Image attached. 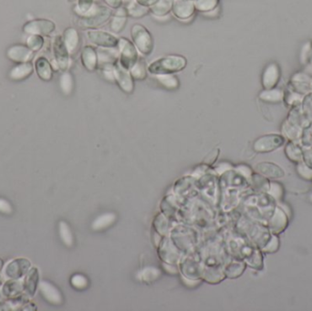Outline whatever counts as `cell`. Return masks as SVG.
Masks as SVG:
<instances>
[{
	"label": "cell",
	"mask_w": 312,
	"mask_h": 311,
	"mask_svg": "<svg viewBox=\"0 0 312 311\" xmlns=\"http://www.w3.org/2000/svg\"><path fill=\"white\" fill-rule=\"evenodd\" d=\"M187 59L182 55H167L154 60L148 65V72L151 75L156 74H175L184 70Z\"/></svg>",
	"instance_id": "cell-1"
},
{
	"label": "cell",
	"mask_w": 312,
	"mask_h": 311,
	"mask_svg": "<svg viewBox=\"0 0 312 311\" xmlns=\"http://www.w3.org/2000/svg\"><path fill=\"white\" fill-rule=\"evenodd\" d=\"M113 16V11L106 5L94 4L92 8L85 14L80 16L79 25L82 28L95 29L103 26Z\"/></svg>",
	"instance_id": "cell-2"
},
{
	"label": "cell",
	"mask_w": 312,
	"mask_h": 311,
	"mask_svg": "<svg viewBox=\"0 0 312 311\" xmlns=\"http://www.w3.org/2000/svg\"><path fill=\"white\" fill-rule=\"evenodd\" d=\"M132 41L141 56H150L154 50V38L150 31L144 25L135 24L131 29Z\"/></svg>",
	"instance_id": "cell-3"
},
{
	"label": "cell",
	"mask_w": 312,
	"mask_h": 311,
	"mask_svg": "<svg viewBox=\"0 0 312 311\" xmlns=\"http://www.w3.org/2000/svg\"><path fill=\"white\" fill-rule=\"evenodd\" d=\"M117 48L119 50V62L125 69L130 70L140 57L135 44L128 38H120Z\"/></svg>",
	"instance_id": "cell-4"
},
{
	"label": "cell",
	"mask_w": 312,
	"mask_h": 311,
	"mask_svg": "<svg viewBox=\"0 0 312 311\" xmlns=\"http://www.w3.org/2000/svg\"><path fill=\"white\" fill-rule=\"evenodd\" d=\"M89 41L98 48H117L119 38L113 33L100 29H89L86 33Z\"/></svg>",
	"instance_id": "cell-5"
},
{
	"label": "cell",
	"mask_w": 312,
	"mask_h": 311,
	"mask_svg": "<svg viewBox=\"0 0 312 311\" xmlns=\"http://www.w3.org/2000/svg\"><path fill=\"white\" fill-rule=\"evenodd\" d=\"M285 139L283 136L278 134H268L259 137L254 143V150L259 154L270 153L279 149L284 145Z\"/></svg>",
	"instance_id": "cell-6"
},
{
	"label": "cell",
	"mask_w": 312,
	"mask_h": 311,
	"mask_svg": "<svg viewBox=\"0 0 312 311\" xmlns=\"http://www.w3.org/2000/svg\"><path fill=\"white\" fill-rule=\"evenodd\" d=\"M114 76H115V82L118 84L121 90L127 93L131 94L135 91V80L130 73V70L125 69L123 65L117 61L113 66Z\"/></svg>",
	"instance_id": "cell-7"
},
{
	"label": "cell",
	"mask_w": 312,
	"mask_h": 311,
	"mask_svg": "<svg viewBox=\"0 0 312 311\" xmlns=\"http://www.w3.org/2000/svg\"><path fill=\"white\" fill-rule=\"evenodd\" d=\"M31 263L26 258H16L6 265L5 268V277L10 279H20L27 275Z\"/></svg>",
	"instance_id": "cell-8"
},
{
	"label": "cell",
	"mask_w": 312,
	"mask_h": 311,
	"mask_svg": "<svg viewBox=\"0 0 312 311\" xmlns=\"http://www.w3.org/2000/svg\"><path fill=\"white\" fill-rule=\"evenodd\" d=\"M195 10L196 8L193 0H173L172 14L182 21L191 19Z\"/></svg>",
	"instance_id": "cell-9"
},
{
	"label": "cell",
	"mask_w": 312,
	"mask_h": 311,
	"mask_svg": "<svg viewBox=\"0 0 312 311\" xmlns=\"http://www.w3.org/2000/svg\"><path fill=\"white\" fill-rule=\"evenodd\" d=\"M24 31L31 35L47 36L52 33L55 29V24L48 19H37L27 23L24 27Z\"/></svg>",
	"instance_id": "cell-10"
},
{
	"label": "cell",
	"mask_w": 312,
	"mask_h": 311,
	"mask_svg": "<svg viewBox=\"0 0 312 311\" xmlns=\"http://www.w3.org/2000/svg\"><path fill=\"white\" fill-rule=\"evenodd\" d=\"M53 53L55 61L60 70H65L69 67L70 53L65 46L62 37H57L53 43Z\"/></svg>",
	"instance_id": "cell-11"
},
{
	"label": "cell",
	"mask_w": 312,
	"mask_h": 311,
	"mask_svg": "<svg viewBox=\"0 0 312 311\" xmlns=\"http://www.w3.org/2000/svg\"><path fill=\"white\" fill-rule=\"evenodd\" d=\"M289 225V217L285 211L277 206L274 215L269 219V230L273 235H280Z\"/></svg>",
	"instance_id": "cell-12"
},
{
	"label": "cell",
	"mask_w": 312,
	"mask_h": 311,
	"mask_svg": "<svg viewBox=\"0 0 312 311\" xmlns=\"http://www.w3.org/2000/svg\"><path fill=\"white\" fill-rule=\"evenodd\" d=\"M98 68L104 66H113L119 60V50L117 48H98Z\"/></svg>",
	"instance_id": "cell-13"
},
{
	"label": "cell",
	"mask_w": 312,
	"mask_h": 311,
	"mask_svg": "<svg viewBox=\"0 0 312 311\" xmlns=\"http://www.w3.org/2000/svg\"><path fill=\"white\" fill-rule=\"evenodd\" d=\"M128 21V13L126 7L122 5L113 14L110 21V29L113 33L118 34L124 29Z\"/></svg>",
	"instance_id": "cell-14"
},
{
	"label": "cell",
	"mask_w": 312,
	"mask_h": 311,
	"mask_svg": "<svg viewBox=\"0 0 312 311\" xmlns=\"http://www.w3.org/2000/svg\"><path fill=\"white\" fill-rule=\"evenodd\" d=\"M256 170L265 177L271 179H279L285 176V172L280 165L269 161L259 162L256 165Z\"/></svg>",
	"instance_id": "cell-15"
},
{
	"label": "cell",
	"mask_w": 312,
	"mask_h": 311,
	"mask_svg": "<svg viewBox=\"0 0 312 311\" xmlns=\"http://www.w3.org/2000/svg\"><path fill=\"white\" fill-rule=\"evenodd\" d=\"M38 285H39V290L44 298L46 299V301L55 305H59L62 302V296L60 294L59 290L56 287H54L51 283L44 280Z\"/></svg>",
	"instance_id": "cell-16"
},
{
	"label": "cell",
	"mask_w": 312,
	"mask_h": 311,
	"mask_svg": "<svg viewBox=\"0 0 312 311\" xmlns=\"http://www.w3.org/2000/svg\"><path fill=\"white\" fill-rule=\"evenodd\" d=\"M6 55L9 59L16 62H28L33 58V50L25 46H14L8 48Z\"/></svg>",
	"instance_id": "cell-17"
},
{
	"label": "cell",
	"mask_w": 312,
	"mask_h": 311,
	"mask_svg": "<svg viewBox=\"0 0 312 311\" xmlns=\"http://www.w3.org/2000/svg\"><path fill=\"white\" fill-rule=\"evenodd\" d=\"M280 72L278 65L270 64L267 67L262 76V84L266 90L273 89L280 81Z\"/></svg>",
	"instance_id": "cell-18"
},
{
	"label": "cell",
	"mask_w": 312,
	"mask_h": 311,
	"mask_svg": "<svg viewBox=\"0 0 312 311\" xmlns=\"http://www.w3.org/2000/svg\"><path fill=\"white\" fill-rule=\"evenodd\" d=\"M81 62L89 71H94L98 68V56L96 49L92 46H85L81 51Z\"/></svg>",
	"instance_id": "cell-19"
},
{
	"label": "cell",
	"mask_w": 312,
	"mask_h": 311,
	"mask_svg": "<svg viewBox=\"0 0 312 311\" xmlns=\"http://www.w3.org/2000/svg\"><path fill=\"white\" fill-rule=\"evenodd\" d=\"M39 281V273L37 268H32L28 270L25 280L23 282L24 291L27 293L28 297H33L36 293V290L38 286Z\"/></svg>",
	"instance_id": "cell-20"
},
{
	"label": "cell",
	"mask_w": 312,
	"mask_h": 311,
	"mask_svg": "<svg viewBox=\"0 0 312 311\" xmlns=\"http://www.w3.org/2000/svg\"><path fill=\"white\" fill-rule=\"evenodd\" d=\"M63 41L68 49L69 53L74 54L80 46V36L79 33L73 27L67 28L63 34Z\"/></svg>",
	"instance_id": "cell-21"
},
{
	"label": "cell",
	"mask_w": 312,
	"mask_h": 311,
	"mask_svg": "<svg viewBox=\"0 0 312 311\" xmlns=\"http://www.w3.org/2000/svg\"><path fill=\"white\" fill-rule=\"evenodd\" d=\"M173 0H157L150 6V13L156 17L167 16L172 12Z\"/></svg>",
	"instance_id": "cell-22"
},
{
	"label": "cell",
	"mask_w": 312,
	"mask_h": 311,
	"mask_svg": "<svg viewBox=\"0 0 312 311\" xmlns=\"http://www.w3.org/2000/svg\"><path fill=\"white\" fill-rule=\"evenodd\" d=\"M130 73L135 81H145L148 77V65L146 60L140 56L135 65L130 69Z\"/></svg>",
	"instance_id": "cell-23"
},
{
	"label": "cell",
	"mask_w": 312,
	"mask_h": 311,
	"mask_svg": "<svg viewBox=\"0 0 312 311\" xmlns=\"http://www.w3.org/2000/svg\"><path fill=\"white\" fill-rule=\"evenodd\" d=\"M128 16L134 18H141L150 13V7L142 5L137 0H131L127 5H125Z\"/></svg>",
	"instance_id": "cell-24"
},
{
	"label": "cell",
	"mask_w": 312,
	"mask_h": 311,
	"mask_svg": "<svg viewBox=\"0 0 312 311\" xmlns=\"http://www.w3.org/2000/svg\"><path fill=\"white\" fill-rule=\"evenodd\" d=\"M23 290H24L23 284L20 281H18V279H10L6 281L2 288L3 295L9 299L20 295Z\"/></svg>",
	"instance_id": "cell-25"
},
{
	"label": "cell",
	"mask_w": 312,
	"mask_h": 311,
	"mask_svg": "<svg viewBox=\"0 0 312 311\" xmlns=\"http://www.w3.org/2000/svg\"><path fill=\"white\" fill-rule=\"evenodd\" d=\"M153 77L161 87L167 90H176L180 84L179 79L175 74H156Z\"/></svg>",
	"instance_id": "cell-26"
},
{
	"label": "cell",
	"mask_w": 312,
	"mask_h": 311,
	"mask_svg": "<svg viewBox=\"0 0 312 311\" xmlns=\"http://www.w3.org/2000/svg\"><path fill=\"white\" fill-rule=\"evenodd\" d=\"M36 70L38 75L43 81H50L52 78L51 65L45 58H39L36 61Z\"/></svg>",
	"instance_id": "cell-27"
},
{
	"label": "cell",
	"mask_w": 312,
	"mask_h": 311,
	"mask_svg": "<svg viewBox=\"0 0 312 311\" xmlns=\"http://www.w3.org/2000/svg\"><path fill=\"white\" fill-rule=\"evenodd\" d=\"M32 72V65L28 63V62H25V63L17 65L14 69H12L10 73H9V76H10L12 80L18 81V80H23V79L27 78Z\"/></svg>",
	"instance_id": "cell-28"
},
{
	"label": "cell",
	"mask_w": 312,
	"mask_h": 311,
	"mask_svg": "<svg viewBox=\"0 0 312 311\" xmlns=\"http://www.w3.org/2000/svg\"><path fill=\"white\" fill-rule=\"evenodd\" d=\"M116 220V215L113 213H106L98 216L92 223V227L93 230H103L107 228L110 225H113Z\"/></svg>",
	"instance_id": "cell-29"
},
{
	"label": "cell",
	"mask_w": 312,
	"mask_h": 311,
	"mask_svg": "<svg viewBox=\"0 0 312 311\" xmlns=\"http://www.w3.org/2000/svg\"><path fill=\"white\" fill-rule=\"evenodd\" d=\"M59 232L62 242L67 247H71L73 245V235L68 224L63 221L59 222Z\"/></svg>",
	"instance_id": "cell-30"
},
{
	"label": "cell",
	"mask_w": 312,
	"mask_h": 311,
	"mask_svg": "<svg viewBox=\"0 0 312 311\" xmlns=\"http://www.w3.org/2000/svg\"><path fill=\"white\" fill-rule=\"evenodd\" d=\"M219 0H194V5L196 10L202 13L215 9L218 6Z\"/></svg>",
	"instance_id": "cell-31"
},
{
	"label": "cell",
	"mask_w": 312,
	"mask_h": 311,
	"mask_svg": "<svg viewBox=\"0 0 312 311\" xmlns=\"http://www.w3.org/2000/svg\"><path fill=\"white\" fill-rule=\"evenodd\" d=\"M259 98L261 100L265 101V102H279L282 100L283 94H282L281 91L270 89V90H266V91H262L260 93V95H259Z\"/></svg>",
	"instance_id": "cell-32"
},
{
	"label": "cell",
	"mask_w": 312,
	"mask_h": 311,
	"mask_svg": "<svg viewBox=\"0 0 312 311\" xmlns=\"http://www.w3.org/2000/svg\"><path fill=\"white\" fill-rule=\"evenodd\" d=\"M60 88L63 91V93L66 95H69L71 93V91L73 90V78L69 72H64L61 77H60Z\"/></svg>",
	"instance_id": "cell-33"
},
{
	"label": "cell",
	"mask_w": 312,
	"mask_h": 311,
	"mask_svg": "<svg viewBox=\"0 0 312 311\" xmlns=\"http://www.w3.org/2000/svg\"><path fill=\"white\" fill-rule=\"evenodd\" d=\"M286 153H287V156L288 157L292 160L293 161H297V162H301L302 159V151L299 149V147H297L292 144L287 146V149H286Z\"/></svg>",
	"instance_id": "cell-34"
},
{
	"label": "cell",
	"mask_w": 312,
	"mask_h": 311,
	"mask_svg": "<svg viewBox=\"0 0 312 311\" xmlns=\"http://www.w3.org/2000/svg\"><path fill=\"white\" fill-rule=\"evenodd\" d=\"M27 47L32 49L34 51L38 50L42 48L44 40L41 36L39 35H31L29 38H27Z\"/></svg>",
	"instance_id": "cell-35"
},
{
	"label": "cell",
	"mask_w": 312,
	"mask_h": 311,
	"mask_svg": "<svg viewBox=\"0 0 312 311\" xmlns=\"http://www.w3.org/2000/svg\"><path fill=\"white\" fill-rule=\"evenodd\" d=\"M71 285L77 290H83L88 286V279L81 274H76L71 278Z\"/></svg>",
	"instance_id": "cell-36"
},
{
	"label": "cell",
	"mask_w": 312,
	"mask_h": 311,
	"mask_svg": "<svg viewBox=\"0 0 312 311\" xmlns=\"http://www.w3.org/2000/svg\"><path fill=\"white\" fill-rule=\"evenodd\" d=\"M283 193H284V190L280 183L276 182H270L269 193L272 197H274L277 201L280 200L282 198Z\"/></svg>",
	"instance_id": "cell-37"
},
{
	"label": "cell",
	"mask_w": 312,
	"mask_h": 311,
	"mask_svg": "<svg viewBox=\"0 0 312 311\" xmlns=\"http://www.w3.org/2000/svg\"><path fill=\"white\" fill-rule=\"evenodd\" d=\"M94 4V0H78L77 9L80 15H82L90 10Z\"/></svg>",
	"instance_id": "cell-38"
},
{
	"label": "cell",
	"mask_w": 312,
	"mask_h": 311,
	"mask_svg": "<svg viewBox=\"0 0 312 311\" xmlns=\"http://www.w3.org/2000/svg\"><path fill=\"white\" fill-rule=\"evenodd\" d=\"M280 247V239L277 235H273L271 241L269 242V244L264 247V251L267 253H275L279 250Z\"/></svg>",
	"instance_id": "cell-39"
},
{
	"label": "cell",
	"mask_w": 312,
	"mask_h": 311,
	"mask_svg": "<svg viewBox=\"0 0 312 311\" xmlns=\"http://www.w3.org/2000/svg\"><path fill=\"white\" fill-rule=\"evenodd\" d=\"M113 66H104L103 68H100L103 78L106 81H109V82H115V76H114Z\"/></svg>",
	"instance_id": "cell-40"
},
{
	"label": "cell",
	"mask_w": 312,
	"mask_h": 311,
	"mask_svg": "<svg viewBox=\"0 0 312 311\" xmlns=\"http://www.w3.org/2000/svg\"><path fill=\"white\" fill-rule=\"evenodd\" d=\"M27 302H28L27 296L22 295V294L14 297V298H11V299H9V301H8L9 305H10V307H13V308L14 307H23Z\"/></svg>",
	"instance_id": "cell-41"
},
{
	"label": "cell",
	"mask_w": 312,
	"mask_h": 311,
	"mask_svg": "<svg viewBox=\"0 0 312 311\" xmlns=\"http://www.w3.org/2000/svg\"><path fill=\"white\" fill-rule=\"evenodd\" d=\"M298 172L301 174L302 177L304 179H307V180H312V169H311L310 167L306 165V164H303V163H300V165L298 166Z\"/></svg>",
	"instance_id": "cell-42"
},
{
	"label": "cell",
	"mask_w": 312,
	"mask_h": 311,
	"mask_svg": "<svg viewBox=\"0 0 312 311\" xmlns=\"http://www.w3.org/2000/svg\"><path fill=\"white\" fill-rule=\"evenodd\" d=\"M218 156H219V149H215V150L211 151L209 154L205 156L203 162L206 165H211V164H213L216 161Z\"/></svg>",
	"instance_id": "cell-43"
},
{
	"label": "cell",
	"mask_w": 312,
	"mask_h": 311,
	"mask_svg": "<svg viewBox=\"0 0 312 311\" xmlns=\"http://www.w3.org/2000/svg\"><path fill=\"white\" fill-rule=\"evenodd\" d=\"M0 212L3 214H7V215H9L13 212L11 204L5 199L0 198Z\"/></svg>",
	"instance_id": "cell-44"
},
{
	"label": "cell",
	"mask_w": 312,
	"mask_h": 311,
	"mask_svg": "<svg viewBox=\"0 0 312 311\" xmlns=\"http://www.w3.org/2000/svg\"><path fill=\"white\" fill-rule=\"evenodd\" d=\"M104 3L114 9H117L123 5V0H103Z\"/></svg>",
	"instance_id": "cell-45"
},
{
	"label": "cell",
	"mask_w": 312,
	"mask_h": 311,
	"mask_svg": "<svg viewBox=\"0 0 312 311\" xmlns=\"http://www.w3.org/2000/svg\"><path fill=\"white\" fill-rule=\"evenodd\" d=\"M219 13H220V8H219V5H218L217 7H215V9H213V10L203 13V15L209 16V17H216V16H219Z\"/></svg>",
	"instance_id": "cell-46"
},
{
	"label": "cell",
	"mask_w": 312,
	"mask_h": 311,
	"mask_svg": "<svg viewBox=\"0 0 312 311\" xmlns=\"http://www.w3.org/2000/svg\"><path fill=\"white\" fill-rule=\"evenodd\" d=\"M142 5H146V6H151L153 4H155L157 0H137Z\"/></svg>",
	"instance_id": "cell-47"
},
{
	"label": "cell",
	"mask_w": 312,
	"mask_h": 311,
	"mask_svg": "<svg viewBox=\"0 0 312 311\" xmlns=\"http://www.w3.org/2000/svg\"><path fill=\"white\" fill-rule=\"evenodd\" d=\"M3 268V261L0 259V270Z\"/></svg>",
	"instance_id": "cell-48"
},
{
	"label": "cell",
	"mask_w": 312,
	"mask_h": 311,
	"mask_svg": "<svg viewBox=\"0 0 312 311\" xmlns=\"http://www.w3.org/2000/svg\"><path fill=\"white\" fill-rule=\"evenodd\" d=\"M311 201H312V196H311Z\"/></svg>",
	"instance_id": "cell-49"
},
{
	"label": "cell",
	"mask_w": 312,
	"mask_h": 311,
	"mask_svg": "<svg viewBox=\"0 0 312 311\" xmlns=\"http://www.w3.org/2000/svg\"><path fill=\"white\" fill-rule=\"evenodd\" d=\"M193 1H194V0H193Z\"/></svg>",
	"instance_id": "cell-50"
}]
</instances>
